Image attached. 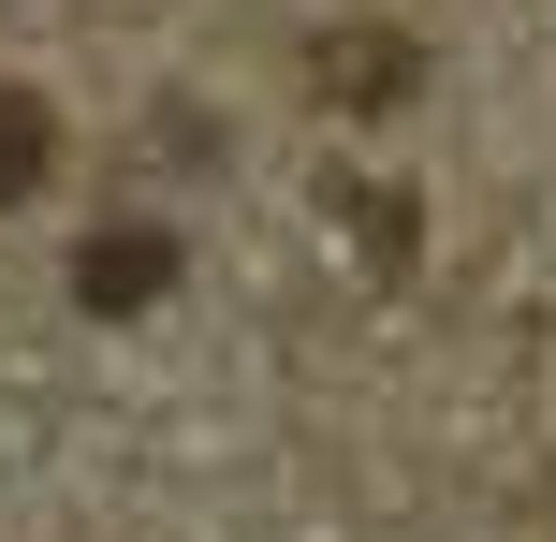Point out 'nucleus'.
<instances>
[{
	"instance_id": "obj_2",
	"label": "nucleus",
	"mask_w": 556,
	"mask_h": 542,
	"mask_svg": "<svg viewBox=\"0 0 556 542\" xmlns=\"http://www.w3.org/2000/svg\"><path fill=\"white\" fill-rule=\"evenodd\" d=\"M45 162H59V117L29 103V88H0V205H15V191H45Z\"/></svg>"
},
{
	"instance_id": "obj_1",
	"label": "nucleus",
	"mask_w": 556,
	"mask_h": 542,
	"mask_svg": "<svg viewBox=\"0 0 556 542\" xmlns=\"http://www.w3.org/2000/svg\"><path fill=\"white\" fill-rule=\"evenodd\" d=\"M162 235H88V264H74V293H88V308H147V293H162Z\"/></svg>"
}]
</instances>
